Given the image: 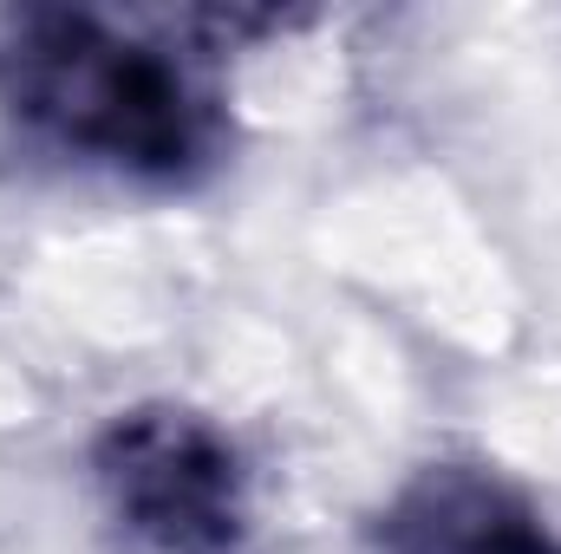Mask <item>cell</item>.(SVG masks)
<instances>
[{"mask_svg":"<svg viewBox=\"0 0 561 554\" xmlns=\"http://www.w3.org/2000/svg\"><path fill=\"white\" fill-rule=\"evenodd\" d=\"M0 118L46 157L157 196H190L236 157L222 53L190 13L0 7Z\"/></svg>","mask_w":561,"mask_h":554,"instance_id":"1","label":"cell"},{"mask_svg":"<svg viewBox=\"0 0 561 554\" xmlns=\"http://www.w3.org/2000/svg\"><path fill=\"white\" fill-rule=\"evenodd\" d=\"M92 496L138 554H242L255 535V470L229 424L196 405L144 399L85 443Z\"/></svg>","mask_w":561,"mask_h":554,"instance_id":"2","label":"cell"},{"mask_svg":"<svg viewBox=\"0 0 561 554\" xmlns=\"http://www.w3.org/2000/svg\"><path fill=\"white\" fill-rule=\"evenodd\" d=\"M359 554H561V529L510 470L431 457L366 516Z\"/></svg>","mask_w":561,"mask_h":554,"instance_id":"3","label":"cell"}]
</instances>
